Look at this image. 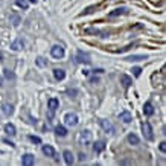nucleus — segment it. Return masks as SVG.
Wrapping results in <instances>:
<instances>
[{"mask_svg":"<svg viewBox=\"0 0 166 166\" xmlns=\"http://www.w3.org/2000/svg\"><path fill=\"white\" fill-rule=\"evenodd\" d=\"M53 76H55L57 81H63V79L66 78V72L63 70V69H55V70H53Z\"/></svg>","mask_w":166,"mask_h":166,"instance_id":"nucleus-15","label":"nucleus"},{"mask_svg":"<svg viewBox=\"0 0 166 166\" xmlns=\"http://www.w3.org/2000/svg\"><path fill=\"white\" fill-rule=\"evenodd\" d=\"M99 123H101V128L108 133V134H113L114 133V127H113V123L110 122V120H105V119H101L99 120Z\"/></svg>","mask_w":166,"mask_h":166,"instance_id":"nucleus-4","label":"nucleus"},{"mask_svg":"<svg viewBox=\"0 0 166 166\" xmlns=\"http://www.w3.org/2000/svg\"><path fill=\"white\" fill-rule=\"evenodd\" d=\"M142 133H143V137H145L146 140H153V139H154L153 128H151L149 122H143V123H142Z\"/></svg>","mask_w":166,"mask_h":166,"instance_id":"nucleus-2","label":"nucleus"},{"mask_svg":"<svg viewBox=\"0 0 166 166\" xmlns=\"http://www.w3.org/2000/svg\"><path fill=\"white\" fill-rule=\"evenodd\" d=\"M23 48H24V41H23V40H20V38H18V40H15V41L11 44L12 50H22Z\"/></svg>","mask_w":166,"mask_h":166,"instance_id":"nucleus-14","label":"nucleus"},{"mask_svg":"<svg viewBox=\"0 0 166 166\" xmlns=\"http://www.w3.org/2000/svg\"><path fill=\"white\" fill-rule=\"evenodd\" d=\"M125 9H122V8H118V9H114L113 12H110V17H116V15H120V14H123Z\"/></svg>","mask_w":166,"mask_h":166,"instance_id":"nucleus-25","label":"nucleus"},{"mask_svg":"<svg viewBox=\"0 0 166 166\" xmlns=\"http://www.w3.org/2000/svg\"><path fill=\"white\" fill-rule=\"evenodd\" d=\"M160 151H162V153H165V151H166V143L165 142L160 143Z\"/></svg>","mask_w":166,"mask_h":166,"instance_id":"nucleus-29","label":"nucleus"},{"mask_svg":"<svg viewBox=\"0 0 166 166\" xmlns=\"http://www.w3.org/2000/svg\"><path fill=\"white\" fill-rule=\"evenodd\" d=\"M2 85H3V78L0 76V87H2Z\"/></svg>","mask_w":166,"mask_h":166,"instance_id":"nucleus-31","label":"nucleus"},{"mask_svg":"<svg viewBox=\"0 0 166 166\" xmlns=\"http://www.w3.org/2000/svg\"><path fill=\"white\" fill-rule=\"evenodd\" d=\"M50 53H52V57L53 58H63L64 57V49L61 48V46H53V48L50 49Z\"/></svg>","mask_w":166,"mask_h":166,"instance_id":"nucleus-5","label":"nucleus"},{"mask_svg":"<svg viewBox=\"0 0 166 166\" xmlns=\"http://www.w3.org/2000/svg\"><path fill=\"white\" fill-rule=\"evenodd\" d=\"M37 64H38L40 67H44V66H48V61H44V58L38 57V58H37Z\"/></svg>","mask_w":166,"mask_h":166,"instance_id":"nucleus-26","label":"nucleus"},{"mask_svg":"<svg viewBox=\"0 0 166 166\" xmlns=\"http://www.w3.org/2000/svg\"><path fill=\"white\" fill-rule=\"evenodd\" d=\"M43 154L48 155V157H55V149L50 146V145H43Z\"/></svg>","mask_w":166,"mask_h":166,"instance_id":"nucleus-9","label":"nucleus"},{"mask_svg":"<svg viewBox=\"0 0 166 166\" xmlns=\"http://www.w3.org/2000/svg\"><path fill=\"white\" fill-rule=\"evenodd\" d=\"M15 3H17V6H20V8H23V9H28V8H29V3H28L26 0H15Z\"/></svg>","mask_w":166,"mask_h":166,"instance_id":"nucleus-21","label":"nucleus"},{"mask_svg":"<svg viewBox=\"0 0 166 166\" xmlns=\"http://www.w3.org/2000/svg\"><path fill=\"white\" fill-rule=\"evenodd\" d=\"M55 133H57V136H59V137L67 136V130H66V127H63V125H58V127L55 128Z\"/></svg>","mask_w":166,"mask_h":166,"instance_id":"nucleus-17","label":"nucleus"},{"mask_svg":"<svg viewBox=\"0 0 166 166\" xmlns=\"http://www.w3.org/2000/svg\"><path fill=\"white\" fill-rule=\"evenodd\" d=\"M5 131H6L9 136H15V134H17V130H15V127H14L12 123H6V125H5Z\"/></svg>","mask_w":166,"mask_h":166,"instance_id":"nucleus-18","label":"nucleus"},{"mask_svg":"<svg viewBox=\"0 0 166 166\" xmlns=\"http://www.w3.org/2000/svg\"><path fill=\"white\" fill-rule=\"evenodd\" d=\"M78 142H79V145H83V146L90 145L92 143V133L88 130H83L79 133V136H78Z\"/></svg>","mask_w":166,"mask_h":166,"instance_id":"nucleus-1","label":"nucleus"},{"mask_svg":"<svg viewBox=\"0 0 166 166\" xmlns=\"http://www.w3.org/2000/svg\"><path fill=\"white\" fill-rule=\"evenodd\" d=\"M127 59L128 61H140V59H146V57H143V55H131Z\"/></svg>","mask_w":166,"mask_h":166,"instance_id":"nucleus-23","label":"nucleus"},{"mask_svg":"<svg viewBox=\"0 0 166 166\" xmlns=\"http://www.w3.org/2000/svg\"><path fill=\"white\" fill-rule=\"evenodd\" d=\"M99 83V79L98 78H92V84H98Z\"/></svg>","mask_w":166,"mask_h":166,"instance_id":"nucleus-30","label":"nucleus"},{"mask_svg":"<svg viewBox=\"0 0 166 166\" xmlns=\"http://www.w3.org/2000/svg\"><path fill=\"white\" fill-rule=\"evenodd\" d=\"M133 73H134V76H140L142 69H140V67H134V69H133Z\"/></svg>","mask_w":166,"mask_h":166,"instance_id":"nucleus-28","label":"nucleus"},{"mask_svg":"<svg viewBox=\"0 0 166 166\" xmlns=\"http://www.w3.org/2000/svg\"><path fill=\"white\" fill-rule=\"evenodd\" d=\"M128 142L131 143V145H139V137L134 134V133H131V134H128Z\"/></svg>","mask_w":166,"mask_h":166,"instance_id":"nucleus-20","label":"nucleus"},{"mask_svg":"<svg viewBox=\"0 0 166 166\" xmlns=\"http://www.w3.org/2000/svg\"><path fill=\"white\" fill-rule=\"evenodd\" d=\"M105 149V143L104 142H96L95 145H93V151L95 153H102Z\"/></svg>","mask_w":166,"mask_h":166,"instance_id":"nucleus-19","label":"nucleus"},{"mask_svg":"<svg viewBox=\"0 0 166 166\" xmlns=\"http://www.w3.org/2000/svg\"><path fill=\"white\" fill-rule=\"evenodd\" d=\"M63 157H64V162H66L67 165H72V163L75 162V157L72 154V151H64V153H63Z\"/></svg>","mask_w":166,"mask_h":166,"instance_id":"nucleus-12","label":"nucleus"},{"mask_svg":"<svg viewBox=\"0 0 166 166\" xmlns=\"http://www.w3.org/2000/svg\"><path fill=\"white\" fill-rule=\"evenodd\" d=\"M76 61L81 63V64H88L90 63V57H88V53H84L83 50H79L76 53Z\"/></svg>","mask_w":166,"mask_h":166,"instance_id":"nucleus-6","label":"nucleus"},{"mask_svg":"<svg viewBox=\"0 0 166 166\" xmlns=\"http://www.w3.org/2000/svg\"><path fill=\"white\" fill-rule=\"evenodd\" d=\"M2 113L5 116H11L12 113H14V107H12L11 104H3L2 105Z\"/></svg>","mask_w":166,"mask_h":166,"instance_id":"nucleus-11","label":"nucleus"},{"mask_svg":"<svg viewBox=\"0 0 166 166\" xmlns=\"http://www.w3.org/2000/svg\"><path fill=\"white\" fill-rule=\"evenodd\" d=\"M35 163V157L32 154H24L22 157V165L23 166H32Z\"/></svg>","mask_w":166,"mask_h":166,"instance_id":"nucleus-7","label":"nucleus"},{"mask_svg":"<svg viewBox=\"0 0 166 166\" xmlns=\"http://www.w3.org/2000/svg\"><path fill=\"white\" fill-rule=\"evenodd\" d=\"M64 122H66V125H69V127H76L78 122H79V119H78V116H76L75 113H67V114L64 116Z\"/></svg>","mask_w":166,"mask_h":166,"instance_id":"nucleus-3","label":"nucleus"},{"mask_svg":"<svg viewBox=\"0 0 166 166\" xmlns=\"http://www.w3.org/2000/svg\"><path fill=\"white\" fill-rule=\"evenodd\" d=\"M29 140L34 143H41V139L40 137H37V136H29Z\"/></svg>","mask_w":166,"mask_h":166,"instance_id":"nucleus-27","label":"nucleus"},{"mask_svg":"<svg viewBox=\"0 0 166 166\" xmlns=\"http://www.w3.org/2000/svg\"><path fill=\"white\" fill-rule=\"evenodd\" d=\"M3 72H5L3 75H5V78H6V79H9V81H11V79H14V78H15V75H14V73H12L9 69H5Z\"/></svg>","mask_w":166,"mask_h":166,"instance_id":"nucleus-22","label":"nucleus"},{"mask_svg":"<svg viewBox=\"0 0 166 166\" xmlns=\"http://www.w3.org/2000/svg\"><path fill=\"white\" fill-rule=\"evenodd\" d=\"M120 83H122V85H123L125 88H128L131 84H133V79H131L128 75H120Z\"/></svg>","mask_w":166,"mask_h":166,"instance_id":"nucleus-13","label":"nucleus"},{"mask_svg":"<svg viewBox=\"0 0 166 166\" xmlns=\"http://www.w3.org/2000/svg\"><path fill=\"white\" fill-rule=\"evenodd\" d=\"M119 119H120L123 123H130L131 120H133V116H131V113H128V111H122V113L119 114Z\"/></svg>","mask_w":166,"mask_h":166,"instance_id":"nucleus-8","label":"nucleus"},{"mask_svg":"<svg viewBox=\"0 0 166 166\" xmlns=\"http://www.w3.org/2000/svg\"><path fill=\"white\" fill-rule=\"evenodd\" d=\"M29 2H32V3H35V0H29Z\"/></svg>","mask_w":166,"mask_h":166,"instance_id":"nucleus-32","label":"nucleus"},{"mask_svg":"<svg viewBox=\"0 0 166 166\" xmlns=\"http://www.w3.org/2000/svg\"><path fill=\"white\" fill-rule=\"evenodd\" d=\"M143 113H145V116H153L154 114V107H153L151 102H146L143 105Z\"/></svg>","mask_w":166,"mask_h":166,"instance_id":"nucleus-10","label":"nucleus"},{"mask_svg":"<svg viewBox=\"0 0 166 166\" xmlns=\"http://www.w3.org/2000/svg\"><path fill=\"white\" fill-rule=\"evenodd\" d=\"M11 23L14 24V26L20 24V17H18V15H15V14H12V15H11Z\"/></svg>","mask_w":166,"mask_h":166,"instance_id":"nucleus-24","label":"nucleus"},{"mask_svg":"<svg viewBox=\"0 0 166 166\" xmlns=\"http://www.w3.org/2000/svg\"><path fill=\"white\" fill-rule=\"evenodd\" d=\"M48 107L50 108V111H55L57 108L59 107V101L58 99H55V98H52V99H49L48 102Z\"/></svg>","mask_w":166,"mask_h":166,"instance_id":"nucleus-16","label":"nucleus"}]
</instances>
